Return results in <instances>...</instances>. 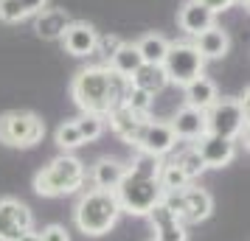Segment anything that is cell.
<instances>
[{"label": "cell", "mask_w": 250, "mask_h": 241, "mask_svg": "<svg viewBox=\"0 0 250 241\" xmlns=\"http://www.w3.org/2000/svg\"><path fill=\"white\" fill-rule=\"evenodd\" d=\"M126 87H129V79L118 76L107 65H87L73 76L70 95H73V104L82 112L107 118L115 107H121Z\"/></svg>", "instance_id": "6da1fadb"}, {"label": "cell", "mask_w": 250, "mask_h": 241, "mask_svg": "<svg viewBox=\"0 0 250 241\" xmlns=\"http://www.w3.org/2000/svg\"><path fill=\"white\" fill-rule=\"evenodd\" d=\"M121 219V205L115 199V191H102V188H90L79 196V202L73 207V222L84 236L99 239L104 233L118 224Z\"/></svg>", "instance_id": "7a4b0ae2"}, {"label": "cell", "mask_w": 250, "mask_h": 241, "mask_svg": "<svg viewBox=\"0 0 250 241\" xmlns=\"http://www.w3.org/2000/svg\"><path fill=\"white\" fill-rule=\"evenodd\" d=\"M84 180H87L84 163L76 154L62 151V154H57L48 166H42L34 174V194L48 196V199H54V196H70L84 185Z\"/></svg>", "instance_id": "3957f363"}, {"label": "cell", "mask_w": 250, "mask_h": 241, "mask_svg": "<svg viewBox=\"0 0 250 241\" xmlns=\"http://www.w3.org/2000/svg\"><path fill=\"white\" fill-rule=\"evenodd\" d=\"M115 199L121 205V213L129 216H149V210L163 199V188H160L158 177H144L126 168L124 180L115 188Z\"/></svg>", "instance_id": "277c9868"}, {"label": "cell", "mask_w": 250, "mask_h": 241, "mask_svg": "<svg viewBox=\"0 0 250 241\" xmlns=\"http://www.w3.org/2000/svg\"><path fill=\"white\" fill-rule=\"evenodd\" d=\"M45 138V121L31 110H9L0 115V143L12 149H34Z\"/></svg>", "instance_id": "5b68a950"}, {"label": "cell", "mask_w": 250, "mask_h": 241, "mask_svg": "<svg viewBox=\"0 0 250 241\" xmlns=\"http://www.w3.org/2000/svg\"><path fill=\"white\" fill-rule=\"evenodd\" d=\"M208 132L219 138H248V95L245 98H216L205 110Z\"/></svg>", "instance_id": "8992f818"}, {"label": "cell", "mask_w": 250, "mask_h": 241, "mask_svg": "<svg viewBox=\"0 0 250 241\" xmlns=\"http://www.w3.org/2000/svg\"><path fill=\"white\" fill-rule=\"evenodd\" d=\"M163 205L169 207L183 224H200L214 213V199L205 188L186 185L180 191H163Z\"/></svg>", "instance_id": "52a82bcc"}, {"label": "cell", "mask_w": 250, "mask_h": 241, "mask_svg": "<svg viewBox=\"0 0 250 241\" xmlns=\"http://www.w3.org/2000/svg\"><path fill=\"white\" fill-rule=\"evenodd\" d=\"M160 68L166 73L169 84L186 87L188 81H194L197 76H203L205 59L200 56V51L191 42H171L169 51H166V56H163V62H160Z\"/></svg>", "instance_id": "ba28073f"}, {"label": "cell", "mask_w": 250, "mask_h": 241, "mask_svg": "<svg viewBox=\"0 0 250 241\" xmlns=\"http://www.w3.org/2000/svg\"><path fill=\"white\" fill-rule=\"evenodd\" d=\"M34 227V213L17 196H0V241H17Z\"/></svg>", "instance_id": "9c48e42d"}, {"label": "cell", "mask_w": 250, "mask_h": 241, "mask_svg": "<svg viewBox=\"0 0 250 241\" xmlns=\"http://www.w3.org/2000/svg\"><path fill=\"white\" fill-rule=\"evenodd\" d=\"M135 149L144 151V154H152V157H166L171 151L177 149V138H174V132H171L169 121H155V118H149L144 129H141V135L135 140Z\"/></svg>", "instance_id": "30bf717a"}, {"label": "cell", "mask_w": 250, "mask_h": 241, "mask_svg": "<svg viewBox=\"0 0 250 241\" xmlns=\"http://www.w3.org/2000/svg\"><path fill=\"white\" fill-rule=\"evenodd\" d=\"M191 146L203 157L205 168H225L236 157V140L219 138V135H211V132H205L203 138H197Z\"/></svg>", "instance_id": "8fae6325"}, {"label": "cell", "mask_w": 250, "mask_h": 241, "mask_svg": "<svg viewBox=\"0 0 250 241\" xmlns=\"http://www.w3.org/2000/svg\"><path fill=\"white\" fill-rule=\"evenodd\" d=\"M62 45L70 56L84 59V56H96V42H99V31L84 20H70L68 28L62 31Z\"/></svg>", "instance_id": "7c38bea8"}, {"label": "cell", "mask_w": 250, "mask_h": 241, "mask_svg": "<svg viewBox=\"0 0 250 241\" xmlns=\"http://www.w3.org/2000/svg\"><path fill=\"white\" fill-rule=\"evenodd\" d=\"M169 127H171V132H174L177 140L194 143L197 138H203L205 132H208V121H205L203 110H194V107H188V104H183L180 110L174 112V118L169 121Z\"/></svg>", "instance_id": "4fadbf2b"}, {"label": "cell", "mask_w": 250, "mask_h": 241, "mask_svg": "<svg viewBox=\"0 0 250 241\" xmlns=\"http://www.w3.org/2000/svg\"><path fill=\"white\" fill-rule=\"evenodd\" d=\"M146 219L152 222V230H155V239L152 241H188L186 224L163 202H158V205L152 207Z\"/></svg>", "instance_id": "5bb4252c"}, {"label": "cell", "mask_w": 250, "mask_h": 241, "mask_svg": "<svg viewBox=\"0 0 250 241\" xmlns=\"http://www.w3.org/2000/svg\"><path fill=\"white\" fill-rule=\"evenodd\" d=\"M152 115H138V112H132L129 107H115L113 112L107 115L104 121H110V129H113L118 138L124 140V143H129V146H135V140H138V135H141V129H144V124H146Z\"/></svg>", "instance_id": "9a60e30c"}, {"label": "cell", "mask_w": 250, "mask_h": 241, "mask_svg": "<svg viewBox=\"0 0 250 241\" xmlns=\"http://www.w3.org/2000/svg\"><path fill=\"white\" fill-rule=\"evenodd\" d=\"M177 25H180L183 34L197 37L200 31L216 25V14L208 12L200 0H186V3L180 6V12H177Z\"/></svg>", "instance_id": "2e32d148"}, {"label": "cell", "mask_w": 250, "mask_h": 241, "mask_svg": "<svg viewBox=\"0 0 250 241\" xmlns=\"http://www.w3.org/2000/svg\"><path fill=\"white\" fill-rule=\"evenodd\" d=\"M191 45L200 51V56L205 62L208 59H225L228 51H230V34L222 25H211V28H205V31H200V34L194 37Z\"/></svg>", "instance_id": "e0dca14e"}, {"label": "cell", "mask_w": 250, "mask_h": 241, "mask_svg": "<svg viewBox=\"0 0 250 241\" xmlns=\"http://www.w3.org/2000/svg\"><path fill=\"white\" fill-rule=\"evenodd\" d=\"M126 174V163L113 160V157H102V160L93 163L90 168V183L93 188H102V191H115L118 183L124 180Z\"/></svg>", "instance_id": "ac0fdd59"}, {"label": "cell", "mask_w": 250, "mask_h": 241, "mask_svg": "<svg viewBox=\"0 0 250 241\" xmlns=\"http://www.w3.org/2000/svg\"><path fill=\"white\" fill-rule=\"evenodd\" d=\"M183 95H186V104L194 107V110H208L211 104L219 98V90H216V81L208 79V76H197L194 81H188L186 87H183Z\"/></svg>", "instance_id": "d6986e66"}, {"label": "cell", "mask_w": 250, "mask_h": 241, "mask_svg": "<svg viewBox=\"0 0 250 241\" xmlns=\"http://www.w3.org/2000/svg\"><path fill=\"white\" fill-rule=\"evenodd\" d=\"M129 84L132 87H138V90L149 93L152 98L158 95V93L166 90V84H169V79H166V73H163V68L160 65H141V68L132 73V79H129Z\"/></svg>", "instance_id": "ffe728a7"}, {"label": "cell", "mask_w": 250, "mask_h": 241, "mask_svg": "<svg viewBox=\"0 0 250 241\" xmlns=\"http://www.w3.org/2000/svg\"><path fill=\"white\" fill-rule=\"evenodd\" d=\"M70 17L65 9H45V12H40L34 17V31L42 39H59L62 37V31L68 28Z\"/></svg>", "instance_id": "44dd1931"}, {"label": "cell", "mask_w": 250, "mask_h": 241, "mask_svg": "<svg viewBox=\"0 0 250 241\" xmlns=\"http://www.w3.org/2000/svg\"><path fill=\"white\" fill-rule=\"evenodd\" d=\"M141 65H144V59H141V54H138L135 42H121L118 51L107 59V68L115 70V73L124 76V79H132V73H135Z\"/></svg>", "instance_id": "7402d4cb"}, {"label": "cell", "mask_w": 250, "mask_h": 241, "mask_svg": "<svg viewBox=\"0 0 250 241\" xmlns=\"http://www.w3.org/2000/svg\"><path fill=\"white\" fill-rule=\"evenodd\" d=\"M169 45L171 42L163 34H158V31H149V34H144L135 42L138 54H141V59H144L146 65H160L163 56H166V51H169Z\"/></svg>", "instance_id": "603a6c76"}, {"label": "cell", "mask_w": 250, "mask_h": 241, "mask_svg": "<svg viewBox=\"0 0 250 241\" xmlns=\"http://www.w3.org/2000/svg\"><path fill=\"white\" fill-rule=\"evenodd\" d=\"M73 124H76V129H79L82 143L99 140L104 135V129H107V121H104L102 115H90V112H82V118H76Z\"/></svg>", "instance_id": "cb8c5ba5"}, {"label": "cell", "mask_w": 250, "mask_h": 241, "mask_svg": "<svg viewBox=\"0 0 250 241\" xmlns=\"http://www.w3.org/2000/svg\"><path fill=\"white\" fill-rule=\"evenodd\" d=\"M171 163H174V166H177V168L188 177V180H197V177L205 171V163H203V157L194 151V146L180 149L177 154H174V160H171Z\"/></svg>", "instance_id": "d4e9b609"}, {"label": "cell", "mask_w": 250, "mask_h": 241, "mask_svg": "<svg viewBox=\"0 0 250 241\" xmlns=\"http://www.w3.org/2000/svg\"><path fill=\"white\" fill-rule=\"evenodd\" d=\"M158 183L163 191H180V188H186V185H191V180L186 177V174L174 166V163H166L163 160V166H160V174H158Z\"/></svg>", "instance_id": "484cf974"}, {"label": "cell", "mask_w": 250, "mask_h": 241, "mask_svg": "<svg viewBox=\"0 0 250 241\" xmlns=\"http://www.w3.org/2000/svg\"><path fill=\"white\" fill-rule=\"evenodd\" d=\"M54 140H57V146L62 151H73L82 146V138H79V129H76V124L73 121H62L57 127V132H54Z\"/></svg>", "instance_id": "4316f807"}, {"label": "cell", "mask_w": 250, "mask_h": 241, "mask_svg": "<svg viewBox=\"0 0 250 241\" xmlns=\"http://www.w3.org/2000/svg\"><path fill=\"white\" fill-rule=\"evenodd\" d=\"M124 107H129L132 112H138V115H149L152 112V95L149 93H144V90H138V87H126V93H124Z\"/></svg>", "instance_id": "83f0119b"}, {"label": "cell", "mask_w": 250, "mask_h": 241, "mask_svg": "<svg viewBox=\"0 0 250 241\" xmlns=\"http://www.w3.org/2000/svg\"><path fill=\"white\" fill-rule=\"evenodd\" d=\"M160 166H163V157H152V154H144V151H138L135 160L129 163L126 168L135 174H144V177H158L160 174Z\"/></svg>", "instance_id": "f1b7e54d"}, {"label": "cell", "mask_w": 250, "mask_h": 241, "mask_svg": "<svg viewBox=\"0 0 250 241\" xmlns=\"http://www.w3.org/2000/svg\"><path fill=\"white\" fill-rule=\"evenodd\" d=\"M23 20H28L23 12V6H20V0H0V23H23Z\"/></svg>", "instance_id": "f546056e"}, {"label": "cell", "mask_w": 250, "mask_h": 241, "mask_svg": "<svg viewBox=\"0 0 250 241\" xmlns=\"http://www.w3.org/2000/svg\"><path fill=\"white\" fill-rule=\"evenodd\" d=\"M121 42H124V39H121V37H115V34H99V42H96V54H99V56L104 59V65H107V59L113 56L115 51H118V45H121Z\"/></svg>", "instance_id": "4dcf8cb0"}, {"label": "cell", "mask_w": 250, "mask_h": 241, "mask_svg": "<svg viewBox=\"0 0 250 241\" xmlns=\"http://www.w3.org/2000/svg\"><path fill=\"white\" fill-rule=\"evenodd\" d=\"M40 241H70V233L62 224H48L40 230Z\"/></svg>", "instance_id": "1f68e13d"}, {"label": "cell", "mask_w": 250, "mask_h": 241, "mask_svg": "<svg viewBox=\"0 0 250 241\" xmlns=\"http://www.w3.org/2000/svg\"><path fill=\"white\" fill-rule=\"evenodd\" d=\"M48 3H51V0H20V6H23L25 17H37L40 12H45Z\"/></svg>", "instance_id": "d6a6232c"}, {"label": "cell", "mask_w": 250, "mask_h": 241, "mask_svg": "<svg viewBox=\"0 0 250 241\" xmlns=\"http://www.w3.org/2000/svg\"><path fill=\"white\" fill-rule=\"evenodd\" d=\"M208 12H214V14H222V12H228L230 6H233V0H200Z\"/></svg>", "instance_id": "836d02e7"}, {"label": "cell", "mask_w": 250, "mask_h": 241, "mask_svg": "<svg viewBox=\"0 0 250 241\" xmlns=\"http://www.w3.org/2000/svg\"><path fill=\"white\" fill-rule=\"evenodd\" d=\"M17 241H40V233H34V227H31V230H25Z\"/></svg>", "instance_id": "e575fe53"}, {"label": "cell", "mask_w": 250, "mask_h": 241, "mask_svg": "<svg viewBox=\"0 0 250 241\" xmlns=\"http://www.w3.org/2000/svg\"><path fill=\"white\" fill-rule=\"evenodd\" d=\"M236 3L239 6H248V0H233V6H236Z\"/></svg>", "instance_id": "d590c367"}]
</instances>
